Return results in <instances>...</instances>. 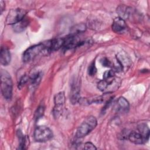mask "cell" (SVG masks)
<instances>
[{
  "label": "cell",
  "instance_id": "obj_1",
  "mask_svg": "<svg viewBox=\"0 0 150 150\" xmlns=\"http://www.w3.org/2000/svg\"><path fill=\"white\" fill-rule=\"evenodd\" d=\"M13 83L10 74L5 70L1 71V93L7 100H11L12 96Z\"/></svg>",
  "mask_w": 150,
  "mask_h": 150
},
{
  "label": "cell",
  "instance_id": "obj_2",
  "mask_svg": "<svg viewBox=\"0 0 150 150\" xmlns=\"http://www.w3.org/2000/svg\"><path fill=\"white\" fill-rule=\"evenodd\" d=\"M97 124V121L95 117H88L77 128L76 137L77 138H81L84 137L96 128Z\"/></svg>",
  "mask_w": 150,
  "mask_h": 150
},
{
  "label": "cell",
  "instance_id": "obj_3",
  "mask_svg": "<svg viewBox=\"0 0 150 150\" xmlns=\"http://www.w3.org/2000/svg\"><path fill=\"white\" fill-rule=\"evenodd\" d=\"M45 52L44 43H39L28 48L23 54V60L24 62H29L35 58L38 55Z\"/></svg>",
  "mask_w": 150,
  "mask_h": 150
},
{
  "label": "cell",
  "instance_id": "obj_4",
  "mask_svg": "<svg viewBox=\"0 0 150 150\" xmlns=\"http://www.w3.org/2000/svg\"><path fill=\"white\" fill-rule=\"evenodd\" d=\"M53 137L52 130L46 126L38 127L34 132V138L38 142H46Z\"/></svg>",
  "mask_w": 150,
  "mask_h": 150
},
{
  "label": "cell",
  "instance_id": "obj_5",
  "mask_svg": "<svg viewBox=\"0 0 150 150\" xmlns=\"http://www.w3.org/2000/svg\"><path fill=\"white\" fill-rule=\"evenodd\" d=\"M26 12L22 9L16 8L9 11L6 19V22L8 25H15L22 21L25 16Z\"/></svg>",
  "mask_w": 150,
  "mask_h": 150
},
{
  "label": "cell",
  "instance_id": "obj_6",
  "mask_svg": "<svg viewBox=\"0 0 150 150\" xmlns=\"http://www.w3.org/2000/svg\"><path fill=\"white\" fill-rule=\"evenodd\" d=\"M54 107L53 109V115L54 117H58L62 112L63 105L65 103V95L64 92L61 91L56 94L54 98Z\"/></svg>",
  "mask_w": 150,
  "mask_h": 150
},
{
  "label": "cell",
  "instance_id": "obj_7",
  "mask_svg": "<svg viewBox=\"0 0 150 150\" xmlns=\"http://www.w3.org/2000/svg\"><path fill=\"white\" fill-rule=\"evenodd\" d=\"M81 42L76 37V35H71L64 38V45L63 47L65 49H70L80 46Z\"/></svg>",
  "mask_w": 150,
  "mask_h": 150
},
{
  "label": "cell",
  "instance_id": "obj_8",
  "mask_svg": "<svg viewBox=\"0 0 150 150\" xmlns=\"http://www.w3.org/2000/svg\"><path fill=\"white\" fill-rule=\"evenodd\" d=\"M70 99L71 103L73 104H76L80 101V86L79 82L77 80H74L71 85Z\"/></svg>",
  "mask_w": 150,
  "mask_h": 150
},
{
  "label": "cell",
  "instance_id": "obj_9",
  "mask_svg": "<svg viewBox=\"0 0 150 150\" xmlns=\"http://www.w3.org/2000/svg\"><path fill=\"white\" fill-rule=\"evenodd\" d=\"M126 28L127 25L124 19L120 17H118L114 20L112 25V29L114 32L118 33H122L126 29Z\"/></svg>",
  "mask_w": 150,
  "mask_h": 150
},
{
  "label": "cell",
  "instance_id": "obj_10",
  "mask_svg": "<svg viewBox=\"0 0 150 150\" xmlns=\"http://www.w3.org/2000/svg\"><path fill=\"white\" fill-rule=\"evenodd\" d=\"M11 62V53L9 50L5 47H2L0 53V62L4 66H6L9 64Z\"/></svg>",
  "mask_w": 150,
  "mask_h": 150
},
{
  "label": "cell",
  "instance_id": "obj_11",
  "mask_svg": "<svg viewBox=\"0 0 150 150\" xmlns=\"http://www.w3.org/2000/svg\"><path fill=\"white\" fill-rule=\"evenodd\" d=\"M128 139L135 144H142L145 142V141L141 134L137 132L132 131L128 135Z\"/></svg>",
  "mask_w": 150,
  "mask_h": 150
},
{
  "label": "cell",
  "instance_id": "obj_12",
  "mask_svg": "<svg viewBox=\"0 0 150 150\" xmlns=\"http://www.w3.org/2000/svg\"><path fill=\"white\" fill-rule=\"evenodd\" d=\"M117 105H118V110L122 112H128L129 104L128 101L123 97H120L117 100Z\"/></svg>",
  "mask_w": 150,
  "mask_h": 150
},
{
  "label": "cell",
  "instance_id": "obj_13",
  "mask_svg": "<svg viewBox=\"0 0 150 150\" xmlns=\"http://www.w3.org/2000/svg\"><path fill=\"white\" fill-rule=\"evenodd\" d=\"M117 12L118 13L120 17L122 19L128 18L131 13V9L125 5H120L117 9Z\"/></svg>",
  "mask_w": 150,
  "mask_h": 150
},
{
  "label": "cell",
  "instance_id": "obj_14",
  "mask_svg": "<svg viewBox=\"0 0 150 150\" xmlns=\"http://www.w3.org/2000/svg\"><path fill=\"white\" fill-rule=\"evenodd\" d=\"M138 130L139 133H140L144 138L145 142L147 141L149 137V129L148 125L144 123H141L138 125Z\"/></svg>",
  "mask_w": 150,
  "mask_h": 150
},
{
  "label": "cell",
  "instance_id": "obj_15",
  "mask_svg": "<svg viewBox=\"0 0 150 150\" xmlns=\"http://www.w3.org/2000/svg\"><path fill=\"white\" fill-rule=\"evenodd\" d=\"M29 25V21L25 18L17 23L13 25V30L16 32H21L26 29Z\"/></svg>",
  "mask_w": 150,
  "mask_h": 150
},
{
  "label": "cell",
  "instance_id": "obj_16",
  "mask_svg": "<svg viewBox=\"0 0 150 150\" xmlns=\"http://www.w3.org/2000/svg\"><path fill=\"white\" fill-rule=\"evenodd\" d=\"M117 60L121 67L122 69L125 67L129 65V60L128 57L122 53H121L118 56H117Z\"/></svg>",
  "mask_w": 150,
  "mask_h": 150
},
{
  "label": "cell",
  "instance_id": "obj_17",
  "mask_svg": "<svg viewBox=\"0 0 150 150\" xmlns=\"http://www.w3.org/2000/svg\"><path fill=\"white\" fill-rule=\"evenodd\" d=\"M115 77V71L112 70H110L105 71L103 75V80L106 81L108 85L111 84L114 80Z\"/></svg>",
  "mask_w": 150,
  "mask_h": 150
},
{
  "label": "cell",
  "instance_id": "obj_18",
  "mask_svg": "<svg viewBox=\"0 0 150 150\" xmlns=\"http://www.w3.org/2000/svg\"><path fill=\"white\" fill-rule=\"evenodd\" d=\"M17 135H18V139H19V147H18V149H25V146L26 145L27 138L23 135L22 132L20 130H18L17 131Z\"/></svg>",
  "mask_w": 150,
  "mask_h": 150
},
{
  "label": "cell",
  "instance_id": "obj_19",
  "mask_svg": "<svg viewBox=\"0 0 150 150\" xmlns=\"http://www.w3.org/2000/svg\"><path fill=\"white\" fill-rule=\"evenodd\" d=\"M86 26L85 25H84L83 23L77 24L71 28V34L76 35L78 33L84 32L86 30Z\"/></svg>",
  "mask_w": 150,
  "mask_h": 150
},
{
  "label": "cell",
  "instance_id": "obj_20",
  "mask_svg": "<svg viewBox=\"0 0 150 150\" xmlns=\"http://www.w3.org/2000/svg\"><path fill=\"white\" fill-rule=\"evenodd\" d=\"M41 79V74L40 73L38 72L32 74V77H30L31 84L32 86H36L39 84Z\"/></svg>",
  "mask_w": 150,
  "mask_h": 150
},
{
  "label": "cell",
  "instance_id": "obj_21",
  "mask_svg": "<svg viewBox=\"0 0 150 150\" xmlns=\"http://www.w3.org/2000/svg\"><path fill=\"white\" fill-rule=\"evenodd\" d=\"M44 111H45V108L43 106L41 105L39 106L36 111H35V118L36 120H38L39 118H40V117H42V116H43V114H44Z\"/></svg>",
  "mask_w": 150,
  "mask_h": 150
},
{
  "label": "cell",
  "instance_id": "obj_22",
  "mask_svg": "<svg viewBox=\"0 0 150 150\" xmlns=\"http://www.w3.org/2000/svg\"><path fill=\"white\" fill-rule=\"evenodd\" d=\"M97 72V68L96 67L95 62H92L88 67V74L90 76H94Z\"/></svg>",
  "mask_w": 150,
  "mask_h": 150
},
{
  "label": "cell",
  "instance_id": "obj_23",
  "mask_svg": "<svg viewBox=\"0 0 150 150\" xmlns=\"http://www.w3.org/2000/svg\"><path fill=\"white\" fill-rule=\"evenodd\" d=\"M108 86V83H107L106 81H105L104 80H103L100 81L98 83V84H97V87H98V88L100 91H104V90L107 88Z\"/></svg>",
  "mask_w": 150,
  "mask_h": 150
},
{
  "label": "cell",
  "instance_id": "obj_24",
  "mask_svg": "<svg viewBox=\"0 0 150 150\" xmlns=\"http://www.w3.org/2000/svg\"><path fill=\"white\" fill-rule=\"evenodd\" d=\"M28 79H29V78H28V77L27 76H26V75H25V76H23L20 79V81H19V84H18V87H19V88H22V87L24 86V84L28 81Z\"/></svg>",
  "mask_w": 150,
  "mask_h": 150
},
{
  "label": "cell",
  "instance_id": "obj_25",
  "mask_svg": "<svg viewBox=\"0 0 150 150\" xmlns=\"http://www.w3.org/2000/svg\"><path fill=\"white\" fill-rule=\"evenodd\" d=\"M83 148L84 149H91V150H94L96 149V147L95 146V145L92 144L90 142H87L84 144V147Z\"/></svg>",
  "mask_w": 150,
  "mask_h": 150
},
{
  "label": "cell",
  "instance_id": "obj_26",
  "mask_svg": "<svg viewBox=\"0 0 150 150\" xmlns=\"http://www.w3.org/2000/svg\"><path fill=\"white\" fill-rule=\"evenodd\" d=\"M100 62L103 66H105V67H111V62L106 57H104V58L101 59Z\"/></svg>",
  "mask_w": 150,
  "mask_h": 150
},
{
  "label": "cell",
  "instance_id": "obj_27",
  "mask_svg": "<svg viewBox=\"0 0 150 150\" xmlns=\"http://www.w3.org/2000/svg\"><path fill=\"white\" fill-rule=\"evenodd\" d=\"M5 4L4 2V1H1L0 2V6H1V13H2V11H4V9H5Z\"/></svg>",
  "mask_w": 150,
  "mask_h": 150
}]
</instances>
